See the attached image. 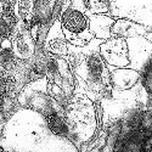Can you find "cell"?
<instances>
[{"label":"cell","instance_id":"1","mask_svg":"<svg viewBox=\"0 0 152 152\" xmlns=\"http://www.w3.org/2000/svg\"><path fill=\"white\" fill-rule=\"evenodd\" d=\"M88 9L83 0H65L62 3V11L60 14L61 28L66 37L76 46L85 45L94 38L89 28Z\"/></svg>","mask_w":152,"mask_h":152},{"label":"cell","instance_id":"2","mask_svg":"<svg viewBox=\"0 0 152 152\" xmlns=\"http://www.w3.org/2000/svg\"><path fill=\"white\" fill-rule=\"evenodd\" d=\"M65 35L62 33L61 28V22L60 20H55L52 22V26L50 27V31L48 37L44 40L43 45L49 52H52L54 55L57 56H67L68 49H67V44L65 40Z\"/></svg>","mask_w":152,"mask_h":152},{"label":"cell","instance_id":"3","mask_svg":"<svg viewBox=\"0 0 152 152\" xmlns=\"http://www.w3.org/2000/svg\"><path fill=\"white\" fill-rule=\"evenodd\" d=\"M139 78L140 74L135 71L112 68L110 73V84H113L118 90H126L135 84Z\"/></svg>","mask_w":152,"mask_h":152},{"label":"cell","instance_id":"4","mask_svg":"<svg viewBox=\"0 0 152 152\" xmlns=\"http://www.w3.org/2000/svg\"><path fill=\"white\" fill-rule=\"evenodd\" d=\"M86 15L90 17V22H89V28L93 32L94 35L99 37L100 39L103 38L102 35V31H105V33L107 35H110V28L111 26L113 24V20L110 19L107 16H102V15H93V12H89L86 11Z\"/></svg>","mask_w":152,"mask_h":152},{"label":"cell","instance_id":"5","mask_svg":"<svg viewBox=\"0 0 152 152\" xmlns=\"http://www.w3.org/2000/svg\"><path fill=\"white\" fill-rule=\"evenodd\" d=\"M112 33L117 35H139V34H145L146 31H144V27L138 26L131 21L127 20H119L116 22Z\"/></svg>","mask_w":152,"mask_h":152},{"label":"cell","instance_id":"6","mask_svg":"<svg viewBox=\"0 0 152 152\" xmlns=\"http://www.w3.org/2000/svg\"><path fill=\"white\" fill-rule=\"evenodd\" d=\"M48 123L50 129L54 131V134L56 135H61V136H67L69 133V127L67 126V123L65 122L64 117L59 114L52 113L48 117Z\"/></svg>","mask_w":152,"mask_h":152},{"label":"cell","instance_id":"7","mask_svg":"<svg viewBox=\"0 0 152 152\" xmlns=\"http://www.w3.org/2000/svg\"><path fill=\"white\" fill-rule=\"evenodd\" d=\"M89 5H90V12L94 14H102V12H107V6L103 3V0H89Z\"/></svg>","mask_w":152,"mask_h":152}]
</instances>
